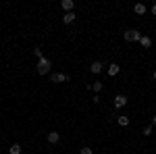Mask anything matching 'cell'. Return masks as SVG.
I'll list each match as a JSON object with an SVG mask.
<instances>
[{"label":"cell","instance_id":"obj_13","mask_svg":"<svg viewBox=\"0 0 156 154\" xmlns=\"http://www.w3.org/2000/svg\"><path fill=\"white\" fill-rule=\"evenodd\" d=\"M117 123L121 127H129V117H117Z\"/></svg>","mask_w":156,"mask_h":154},{"label":"cell","instance_id":"obj_6","mask_svg":"<svg viewBox=\"0 0 156 154\" xmlns=\"http://www.w3.org/2000/svg\"><path fill=\"white\" fill-rule=\"evenodd\" d=\"M104 71V65H102V63H100V60H94V63H92V65H90V73H102Z\"/></svg>","mask_w":156,"mask_h":154},{"label":"cell","instance_id":"obj_8","mask_svg":"<svg viewBox=\"0 0 156 154\" xmlns=\"http://www.w3.org/2000/svg\"><path fill=\"white\" fill-rule=\"evenodd\" d=\"M60 6H62L67 13H73V9H75V2H73V0H62V2H60Z\"/></svg>","mask_w":156,"mask_h":154},{"label":"cell","instance_id":"obj_4","mask_svg":"<svg viewBox=\"0 0 156 154\" xmlns=\"http://www.w3.org/2000/svg\"><path fill=\"white\" fill-rule=\"evenodd\" d=\"M50 81L52 83H65V81H69V77L65 73H52L50 75Z\"/></svg>","mask_w":156,"mask_h":154},{"label":"cell","instance_id":"obj_21","mask_svg":"<svg viewBox=\"0 0 156 154\" xmlns=\"http://www.w3.org/2000/svg\"><path fill=\"white\" fill-rule=\"evenodd\" d=\"M152 77H154V79H156V71H154V75H152Z\"/></svg>","mask_w":156,"mask_h":154},{"label":"cell","instance_id":"obj_15","mask_svg":"<svg viewBox=\"0 0 156 154\" xmlns=\"http://www.w3.org/2000/svg\"><path fill=\"white\" fill-rule=\"evenodd\" d=\"M142 135H146V138H150V135H152V125H146L144 129H142Z\"/></svg>","mask_w":156,"mask_h":154},{"label":"cell","instance_id":"obj_7","mask_svg":"<svg viewBox=\"0 0 156 154\" xmlns=\"http://www.w3.org/2000/svg\"><path fill=\"white\" fill-rule=\"evenodd\" d=\"M119 71H121V67L117 65V63H110V65H108V69H106V73L110 75V77H115V75H119Z\"/></svg>","mask_w":156,"mask_h":154},{"label":"cell","instance_id":"obj_12","mask_svg":"<svg viewBox=\"0 0 156 154\" xmlns=\"http://www.w3.org/2000/svg\"><path fill=\"white\" fill-rule=\"evenodd\" d=\"M133 11H135V15H146V4H135Z\"/></svg>","mask_w":156,"mask_h":154},{"label":"cell","instance_id":"obj_9","mask_svg":"<svg viewBox=\"0 0 156 154\" xmlns=\"http://www.w3.org/2000/svg\"><path fill=\"white\" fill-rule=\"evenodd\" d=\"M48 142H50V144H58V142H60V133H56V131H50V133H48Z\"/></svg>","mask_w":156,"mask_h":154},{"label":"cell","instance_id":"obj_16","mask_svg":"<svg viewBox=\"0 0 156 154\" xmlns=\"http://www.w3.org/2000/svg\"><path fill=\"white\" fill-rule=\"evenodd\" d=\"M34 56H36L37 60H40V59H44V52H42V48H36V50H34Z\"/></svg>","mask_w":156,"mask_h":154},{"label":"cell","instance_id":"obj_1","mask_svg":"<svg viewBox=\"0 0 156 154\" xmlns=\"http://www.w3.org/2000/svg\"><path fill=\"white\" fill-rule=\"evenodd\" d=\"M50 67H52V63H50L46 56L37 60V73H40V75H48V73H50Z\"/></svg>","mask_w":156,"mask_h":154},{"label":"cell","instance_id":"obj_17","mask_svg":"<svg viewBox=\"0 0 156 154\" xmlns=\"http://www.w3.org/2000/svg\"><path fill=\"white\" fill-rule=\"evenodd\" d=\"M79 154H94V150H92V148H87V146H83V148L79 150Z\"/></svg>","mask_w":156,"mask_h":154},{"label":"cell","instance_id":"obj_3","mask_svg":"<svg viewBox=\"0 0 156 154\" xmlns=\"http://www.w3.org/2000/svg\"><path fill=\"white\" fill-rule=\"evenodd\" d=\"M112 106H115V108H123V106H127V96H123V94L115 96V100H112Z\"/></svg>","mask_w":156,"mask_h":154},{"label":"cell","instance_id":"obj_18","mask_svg":"<svg viewBox=\"0 0 156 154\" xmlns=\"http://www.w3.org/2000/svg\"><path fill=\"white\" fill-rule=\"evenodd\" d=\"M92 100H94V104H100V100H102V98H100V94H96Z\"/></svg>","mask_w":156,"mask_h":154},{"label":"cell","instance_id":"obj_11","mask_svg":"<svg viewBox=\"0 0 156 154\" xmlns=\"http://www.w3.org/2000/svg\"><path fill=\"white\" fill-rule=\"evenodd\" d=\"M73 21H75V13H65V15H62V23H73Z\"/></svg>","mask_w":156,"mask_h":154},{"label":"cell","instance_id":"obj_20","mask_svg":"<svg viewBox=\"0 0 156 154\" xmlns=\"http://www.w3.org/2000/svg\"><path fill=\"white\" fill-rule=\"evenodd\" d=\"M150 125H152V127H154V125H156V115H154V117H152V123H150Z\"/></svg>","mask_w":156,"mask_h":154},{"label":"cell","instance_id":"obj_5","mask_svg":"<svg viewBox=\"0 0 156 154\" xmlns=\"http://www.w3.org/2000/svg\"><path fill=\"white\" fill-rule=\"evenodd\" d=\"M87 90H92L94 94H100L104 90V83L102 81H94V83H87Z\"/></svg>","mask_w":156,"mask_h":154},{"label":"cell","instance_id":"obj_2","mask_svg":"<svg viewBox=\"0 0 156 154\" xmlns=\"http://www.w3.org/2000/svg\"><path fill=\"white\" fill-rule=\"evenodd\" d=\"M140 38H142V34H140L137 29H127V31L123 34V40H125V42H140Z\"/></svg>","mask_w":156,"mask_h":154},{"label":"cell","instance_id":"obj_19","mask_svg":"<svg viewBox=\"0 0 156 154\" xmlns=\"http://www.w3.org/2000/svg\"><path fill=\"white\" fill-rule=\"evenodd\" d=\"M150 11H152V15L156 17V4H152V9H150Z\"/></svg>","mask_w":156,"mask_h":154},{"label":"cell","instance_id":"obj_14","mask_svg":"<svg viewBox=\"0 0 156 154\" xmlns=\"http://www.w3.org/2000/svg\"><path fill=\"white\" fill-rule=\"evenodd\" d=\"M9 152L11 154H21V146H19V144H12L11 148H9Z\"/></svg>","mask_w":156,"mask_h":154},{"label":"cell","instance_id":"obj_10","mask_svg":"<svg viewBox=\"0 0 156 154\" xmlns=\"http://www.w3.org/2000/svg\"><path fill=\"white\" fill-rule=\"evenodd\" d=\"M140 44H142V48H150V46H152V38L142 36V38H140Z\"/></svg>","mask_w":156,"mask_h":154}]
</instances>
